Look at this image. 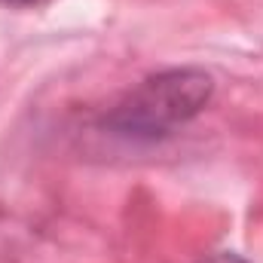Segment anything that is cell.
Segmentation results:
<instances>
[{
    "label": "cell",
    "instance_id": "obj_1",
    "mask_svg": "<svg viewBox=\"0 0 263 263\" xmlns=\"http://www.w3.org/2000/svg\"><path fill=\"white\" fill-rule=\"evenodd\" d=\"M214 92L211 73L199 67H172L147 77L101 120V126L126 141H159L187 126Z\"/></svg>",
    "mask_w": 263,
    "mask_h": 263
},
{
    "label": "cell",
    "instance_id": "obj_2",
    "mask_svg": "<svg viewBox=\"0 0 263 263\" xmlns=\"http://www.w3.org/2000/svg\"><path fill=\"white\" fill-rule=\"evenodd\" d=\"M199 263H248L245 257H239V254H230V251H223V254H211V257H205V260Z\"/></svg>",
    "mask_w": 263,
    "mask_h": 263
},
{
    "label": "cell",
    "instance_id": "obj_3",
    "mask_svg": "<svg viewBox=\"0 0 263 263\" xmlns=\"http://www.w3.org/2000/svg\"><path fill=\"white\" fill-rule=\"evenodd\" d=\"M0 3H6V6H37L43 0H0Z\"/></svg>",
    "mask_w": 263,
    "mask_h": 263
}]
</instances>
